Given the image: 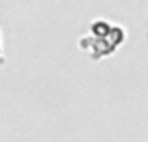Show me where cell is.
<instances>
[{
    "mask_svg": "<svg viewBox=\"0 0 148 142\" xmlns=\"http://www.w3.org/2000/svg\"><path fill=\"white\" fill-rule=\"evenodd\" d=\"M0 62H2V60H0Z\"/></svg>",
    "mask_w": 148,
    "mask_h": 142,
    "instance_id": "obj_1",
    "label": "cell"
}]
</instances>
